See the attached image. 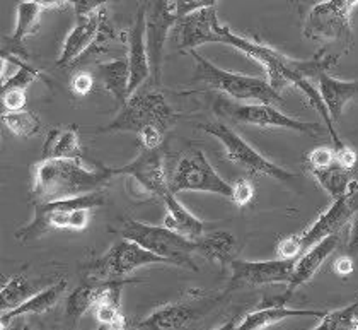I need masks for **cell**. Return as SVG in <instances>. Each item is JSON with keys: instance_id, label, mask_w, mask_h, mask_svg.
Wrapping results in <instances>:
<instances>
[{"instance_id": "41", "label": "cell", "mask_w": 358, "mask_h": 330, "mask_svg": "<svg viewBox=\"0 0 358 330\" xmlns=\"http://www.w3.org/2000/svg\"><path fill=\"white\" fill-rule=\"evenodd\" d=\"M92 76L87 72H80L77 76H73L72 83H70V88H72L73 95L77 96H87L92 89Z\"/></svg>"}, {"instance_id": "11", "label": "cell", "mask_w": 358, "mask_h": 330, "mask_svg": "<svg viewBox=\"0 0 358 330\" xmlns=\"http://www.w3.org/2000/svg\"><path fill=\"white\" fill-rule=\"evenodd\" d=\"M348 0H326L310 9L303 34L314 41L352 40Z\"/></svg>"}, {"instance_id": "28", "label": "cell", "mask_w": 358, "mask_h": 330, "mask_svg": "<svg viewBox=\"0 0 358 330\" xmlns=\"http://www.w3.org/2000/svg\"><path fill=\"white\" fill-rule=\"evenodd\" d=\"M236 238L227 231L213 233L210 236H201L198 240V254L205 255L210 260H217L222 266L234 260Z\"/></svg>"}, {"instance_id": "12", "label": "cell", "mask_w": 358, "mask_h": 330, "mask_svg": "<svg viewBox=\"0 0 358 330\" xmlns=\"http://www.w3.org/2000/svg\"><path fill=\"white\" fill-rule=\"evenodd\" d=\"M130 282H140L134 279H106V281H94L89 279L72 291L67 298L65 305V318L70 325L76 327L79 324L80 317L87 313L89 310H96L103 303H113L120 305L123 286Z\"/></svg>"}, {"instance_id": "13", "label": "cell", "mask_w": 358, "mask_h": 330, "mask_svg": "<svg viewBox=\"0 0 358 330\" xmlns=\"http://www.w3.org/2000/svg\"><path fill=\"white\" fill-rule=\"evenodd\" d=\"M295 260H268V262H249V260L234 259L231 262V281H229L225 293L243 289L249 286L264 284H289L292 273H294Z\"/></svg>"}, {"instance_id": "31", "label": "cell", "mask_w": 358, "mask_h": 330, "mask_svg": "<svg viewBox=\"0 0 358 330\" xmlns=\"http://www.w3.org/2000/svg\"><path fill=\"white\" fill-rule=\"evenodd\" d=\"M357 310L358 301L341 310L328 312L314 330H353V324L357 320Z\"/></svg>"}, {"instance_id": "17", "label": "cell", "mask_w": 358, "mask_h": 330, "mask_svg": "<svg viewBox=\"0 0 358 330\" xmlns=\"http://www.w3.org/2000/svg\"><path fill=\"white\" fill-rule=\"evenodd\" d=\"M104 21H106L104 11H99V13L89 15V18L85 19H79L76 28L70 31L67 38H65L62 55L57 62L58 67H70V65L76 64L91 46H94L97 38H99L101 34V28H103Z\"/></svg>"}, {"instance_id": "35", "label": "cell", "mask_w": 358, "mask_h": 330, "mask_svg": "<svg viewBox=\"0 0 358 330\" xmlns=\"http://www.w3.org/2000/svg\"><path fill=\"white\" fill-rule=\"evenodd\" d=\"M108 2H111V0H70L79 19H85L89 15L99 13Z\"/></svg>"}, {"instance_id": "27", "label": "cell", "mask_w": 358, "mask_h": 330, "mask_svg": "<svg viewBox=\"0 0 358 330\" xmlns=\"http://www.w3.org/2000/svg\"><path fill=\"white\" fill-rule=\"evenodd\" d=\"M309 172L313 173L314 178H316L317 184L333 197V200L345 197L346 193L350 192V188H352L353 180L352 174H350L352 170L345 168V166H341L338 161L326 166V168L309 170Z\"/></svg>"}, {"instance_id": "4", "label": "cell", "mask_w": 358, "mask_h": 330, "mask_svg": "<svg viewBox=\"0 0 358 330\" xmlns=\"http://www.w3.org/2000/svg\"><path fill=\"white\" fill-rule=\"evenodd\" d=\"M176 120V114L167 104V101L159 91H137L130 96L120 115L101 132H135L140 134L149 127L162 130L166 134Z\"/></svg>"}, {"instance_id": "36", "label": "cell", "mask_w": 358, "mask_h": 330, "mask_svg": "<svg viewBox=\"0 0 358 330\" xmlns=\"http://www.w3.org/2000/svg\"><path fill=\"white\" fill-rule=\"evenodd\" d=\"M3 111H19L26 108V91L22 89H10L2 92Z\"/></svg>"}, {"instance_id": "20", "label": "cell", "mask_w": 358, "mask_h": 330, "mask_svg": "<svg viewBox=\"0 0 358 330\" xmlns=\"http://www.w3.org/2000/svg\"><path fill=\"white\" fill-rule=\"evenodd\" d=\"M328 312L322 310H299L287 308L283 303H275V305L264 306V308L255 310V312L244 315L243 320L237 324V330H263L264 327L278 324L290 317H317L322 318Z\"/></svg>"}, {"instance_id": "39", "label": "cell", "mask_w": 358, "mask_h": 330, "mask_svg": "<svg viewBox=\"0 0 358 330\" xmlns=\"http://www.w3.org/2000/svg\"><path fill=\"white\" fill-rule=\"evenodd\" d=\"M138 139L143 149H159L164 141V132L155 129V127H149V129L140 132Z\"/></svg>"}, {"instance_id": "3", "label": "cell", "mask_w": 358, "mask_h": 330, "mask_svg": "<svg viewBox=\"0 0 358 330\" xmlns=\"http://www.w3.org/2000/svg\"><path fill=\"white\" fill-rule=\"evenodd\" d=\"M122 236L138 243L152 254L169 260L173 266L198 270L192 260V254L198 252V240L194 242L166 226H152L135 219L123 221Z\"/></svg>"}, {"instance_id": "38", "label": "cell", "mask_w": 358, "mask_h": 330, "mask_svg": "<svg viewBox=\"0 0 358 330\" xmlns=\"http://www.w3.org/2000/svg\"><path fill=\"white\" fill-rule=\"evenodd\" d=\"M234 185V195H232V202L239 205V207H244V205L251 204L252 199H255V187L252 184H249L248 180H237Z\"/></svg>"}, {"instance_id": "21", "label": "cell", "mask_w": 358, "mask_h": 330, "mask_svg": "<svg viewBox=\"0 0 358 330\" xmlns=\"http://www.w3.org/2000/svg\"><path fill=\"white\" fill-rule=\"evenodd\" d=\"M319 92L328 104L334 122L341 118L346 103L358 98V81H340L331 77L328 72L319 74Z\"/></svg>"}, {"instance_id": "1", "label": "cell", "mask_w": 358, "mask_h": 330, "mask_svg": "<svg viewBox=\"0 0 358 330\" xmlns=\"http://www.w3.org/2000/svg\"><path fill=\"white\" fill-rule=\"evenodd\" d=\"M115 177V168L89 170L80 159L46 158L34 168L33 197L36 204L103 192Z\"/></svg>"}, {"instance_id": "46", "label": "cell", "mask_w": 358, "mask_h": 330, "mask_svg": "<svg viewBox=\"0 0 358 330\" xmlns=\"http://www.w3.org/2000/svg\"><path fill=\"white\" fill-rule=\"evenodd\" d=\"M106 330H108V329H106Z\"/></svg>"}, {"instance_id": "15", "label": "cell", "mask_w": 358, "mask_h": 330, "mask_svg": "<svg viewBox=\"0 0 358 330\" xmlns=\"http://www.w3.org/2000/svg\"><path fill=\"white\" fill-rule=\"evenodd\" d=\"M128 67H130V96L149 79L152 64L147 46V19L145 11L138 9L135 25L128 33Z\"/></svg>"}, {"instance_id": "25", "label": "cell", "mask_w": 358, "mask_h": 330, "mask_svg": "<svg viewBox=\"0 0 358 330\" xmlns=\"http://www.w3.org/2000/svg\"><path fill=\"white\" fill-rule=\"evenodd\" d=\"M99 77L103 81L108 92L115 96L122 106L130 99V67H128V58H118V60L104 62L97 65Z\"/></svg>"}, {"instance_id": "26", "label": "cell", "mask_w": 358, "mask_h": 330, "mask_svg": "<svg viewBox=\"0 0 358 330\" xmlns=\"http://www.w3.org/2000/svg\"><path fill=\"white\" fill-rule=\"evenodd\" d=\"M45 158L58 159H83V149H80L79 135L73 127L60 130L55 129L48 134L45 147H43Z\"/></svg>"}, {"instance_id": "40", "label": "cell", "mask_w": 358, "mask_h": 330, "mask_svg": "<svg viewBox=\"0 0 358 330\" xmlns=\"http://www.w3.org/2000/svg\"><path fill=\"white\" fill-rule=\"evenodd\" d=\"M96 318L104 325V327H110L113 322L116 320L122 312H120V305H113V303H103L94 310Z\"/></svg>"}, {"instance_id": "14", "label": "cell", "mask_w": 358, "mask_h": 330, "mask_svg": "<svg viewBox=\"0 0 358 330\" xmlns=\"http://www.w3.org/2000/svg\"><path fill=\"white\" fill-rule=\"evenodd\" d=\"M115 174H128L147 193L157 197L159 200H164L166 197L173 193L159 149H142V153L134 161L122 166V168H115Z\"/></svg>"}, {"instance_id": "10", "label": "cell", "mask_w": 358, "mask_h": 330, "mask_svg": "<svg viewBox=\"0 0 358 330\" xmlns=\"http://www.w3.org/2000/svg\"><path fill=\"white\" fill-rule=\"evenodd\" d=\"M227 296V293L217 294V296H198L188 298L185 301L171 303L152 312L145 320L138 324V329L149 330H181L189 327L194 320L208 315L219 303Z\"/></svg>"}, {"instance_id": "29", "label": "cell", "mask_w": 358, "mask_h": 330, "mask_svg": "<svg viewBox=\"0 0 358 330\" xmlns=\"http://www.w3.org/2000/svg\"><path fill=\"white\" fill-rule=\"evenodd\" d=\"M33 294L36 293H34L33 286H31V282L24 274H15L13 277H9L2 284V289H0V308H2V313L17 308L19 305L29 300Z\"/></svg>"}, {"instance_id": "43", "label": "cell", "mask_w": 358, "mask_h": 330, "mask_svg": "<svg viewBox=\"0 0 358 330\" xmlns=\"http://www.w3.org/2000/svg\"><path fill=\"white\" fill-rule=\"evenodd\" d=\"M38 6L43 7V9H52V7H62L70 4V0H33Z\"/></svg>"}, {"instance_id": "22", "label": "cell", "mask_w": 358, "mask_h": 330, "mask_svg": "<svg viewBox=\"0 0 358 330\" xmlns=\"http://www.w3.org/2000/svg\"><path fill=\"white\" fill-rule=\"evenodd\" d=\"M65 287H67V281H58L57 284L46 287V289L40 291V293L33 294L29 300H26L22 305H19L17 308L9 310V312H3L2 318H0V325L7 327L9 322H13L14 318H22L26 315H41V313L48 312L53 306L60 301V298L64 296Z\"/></svg>"}, {"instance_id": "2", "label": "cell", "mask_w": 358, "mask_h": 330, "mask_svg": "<svg viewBox=\"0 0 358 330\" xmlns=\"http://www.w3.org/2000/svg\"><path fill=\"white\" fill-rule=\"evenodd\" d=\"M192 57L196 64L194 71V79L200 83L208 84L210 88L219 89L231 98L239 101H255V103H268V104H280L283 103L282 95L271 88L268 79H259V77L243 76V74H234L224 71L217 67L207 58L192 50Z\"/></svg>"}, {"instance_id": "44", "label": "cell", "mask_w": 358, "mask_h": 330, "mask_svg": "<svg viewBox=\"0 0 358 330\" xmlns=\"http://www.w3.org/2000/svg\"><path fill=\"white\" fill-rule=\"evenodd\" d=\"M2 330H31V327L26 322H22L21 318H14V324L9 325V329H2Z\"/></svg>"}, {"instance_id": "30", "label": "cell", "mask_w": 358, "mask_h": 330, "mask_svg": "<svg viewBox=\"0 0 358 330\" xmlns=\"http://www.w3.org/2000/svg\"><path fill=\"white\" fill-rule=\"evenodd\" d=\"M2 122L14 135L21 139H31L41 130V122L36 114L29 110L2 111Z\"/></svg>"}, {"instance_id": "7", "label": "cell", "mask_w": 358, "mask_h": 330, "mask_svg": "<svg viewBox=\"0 0 358 330\" xmlns=\"http://www.w3.org/2000/svg\"><path fill=\"white\" fill-rule=\"evenodd\" d=\"M171 192L176 195L179 192H210L227 197L232 200L234 185L220 177L213 170L201 149H188L185 156L179 159L176 170L169 180Z\"/></svg>"}, {"instance_id": "8", "label": "cell", "mask_w": 358, "mask_h": 330, "mask_svg": "<svg viewBox=\"0 0 358 330\" xmlns=\"http://www.w3.org/2000/svg\"><path fill=\"white\" fill-rule=\"evenodd\" d=\"M215 111L220 116L232 120V122L249 123V125L264 127V129H283L301 132V134L319 135L324 132L319 123L301 122L297 118L282 114L275 104L268 103H251V104H237L225 98H217Z\"/></svg>"}, {"instance_id": "45", "label": "cell", "mask_w": 358, "mask_h": 330, "mask_svg": "<svg viewBox=\"0 0 358 330\" xmlns=\"http://www.w3.org/2000/svg\"><path fill=\"white\" fill-rule=\"evenodd\" d=\"M215 330H237V320H236V318H232V320L225 322L224 325H220V327L215 329Z\"/></svg>"}, {"instance_id": "6", "label": "cell", "mask_w": 358, "mask_h": 330, "mask_svg": "<svg viewBox=\"0 0 358 330\" xmlns=\"http://www.w3.org/2000/svg\"><path fill=\"white\" fill-rule=\"evenodd\" d=\"M200 129L219 139L225 149V156L252 174H264V177L273 178L276 181H283V184H292L299 178L295 173L275 165L270 159L264 158L263 154H259L255 147L249 146L237 132L225 125V123H200Z\"/></svg>"}, {"instance_id": "33", "label": "cell", "mask_w": 358, "mask_h": 330, "mask_svg": "<svg viewBox=\"0 0 358 330\" xmlns=\"http://www.w3.org/2000/svg\"><path fill=\"white\" fill-rule=\"evenodd\" d=\"M336 161V151L331 149V147H317L313 153L307 156V165L309 170H319L326 168V166L333 165Z\"/></svg>"}, {"instance_id": "34", "label": "cell", "mask_w": 358, "mask_h": 330, "mask_svg": "<svg viewBox=\"0 0 358 330\" xmlns=\"http://www.w3.org/2000/svg\"><path fill=\"white\" fill-rule=\"evenodd\" d=\"M278 259L283 260H295L299 255L302 254V247L301 242H299V235H290L287 238H283L282 242L278 243Z\"/></svg>"}, {"instance_id": "24", "label": "cell", "mask_w": 358, "mask_h": 330, "mask_svg": "<svg viewBox=\"0 0 358 330\" xmlns=\"http://www.w3.org/2000/svg\"><path fill=\"white\" fill-rule=\"evenodd\" d=\"M162 202H164L166 205V228L179 233L181 236H186V238L194 240V242L201 238V235H203V221H200L196 216H193L192 212L176 199L174 193H171V195L166 197Z\"/></svg>"}, {"instance_id": "23", "label": "cell", "mask_w": 358, "mask_h": 330, "mask_svg": "<svg viewBox=\"0 0 358 330\" xmlns=\"http://www.w3.org/2000/svg\"><path fill=\"white\" fill-rule=\"evenodd\" d=\"M43 13V7L38 6L33 0H26L17 6V13H15V28L14 34L9 40V55L26 58L24 55V40L31 34L38 31L40 25V18Z\"/></svg>"}, {"instance_id": "5", "label": "cell", "mask_w": 358, "mask_h": 330, "mask_svg": "<svg viewBox=\"0 0 358 330\" xmlns=\"http://www.w3.org/2000/svg\"><path fill=\"white\" fill-rule=\"evenodd\" d=\"M103 192L87 193V195L72 197V199L45 202L34 205V216L29 224L15 231V238L22 243L41 238L50 230H70L72 212L77 209H96L104 204Z\"/></svg>"}, {"instance_id": "37", "label": "cell", "mask_w": 358, "mask_h": 330, "mask_svg": "<svg viewBox=\"0 0 358 330\" xmlns=\"http://www.w3.org/2000/svg\"><path fill=\"white\" fill-rule=\"evenodd\" d=\"M350 195L353 200V217H352V226H350V238L348 247L352 252H358V181H353L352 188H350Z\"/></svg>"}, {"instance_id": "16", "label": "cell", "mask_w": 358, "mask_h": 330, "mask_svg": "<svg viewBox=\"0 0 358 330\" xmlns=\"http://www.w3.org/2000/svg\"><path fill=\"white\" fill-rule=\"evenodd\" d=\"M353 200L350 192L346 193L341 199H336L333 202V205L324 212L313 226L307 231H303L299 235V242H301L302 252L309 250L314 245L322 242L324 238H328L331 235H336L341 231V228L345 226L348 221H352L353 217Z\"/></svg>"}, {"instance_id": "19", "label": "cell", "mask_w": 358, "mask_h": 330, "mask_svg": "<svg viewBox=\"0 0 358 330\" xmlns=\"http://www.w3.org/2000/svg\"><path fill=\"white\" fill-rule=\"evenodd\" d=\"M338 243H340V233L331 235L328 238L322 240V242L314 245L310 250H307L306 254L297 260V263L294 266V273H292L289 284H287V291L283 293V296L280 298V303L285 305L299 287L314 277V274L321 269L322 263H324L329 255L336 250Z\"/></svg>"}, {"instance_id": "32", "label": "cell", "mask_w": 358, "mask_h": 330, "mask_svg": "<svg viewBox=\"0 0 358 330\" xmlns=\"http://www.w3.org/2000/svg\"><path fill=\"white\" fill-rule=\"evenodd\" d=\"M217 2H219V0H166L167 9H169V13L173 14L178 21L185 19L186 15L196 13V11L215 7Z\"/></svg>"}, {"instance_id": "9", "label": "cell", "mask_w": 358, "mask_h": 330, "mask_svg": "<svg viewBox=\"0 0 358 330\" xmlns=\"http://www.w3.org/2000/svg\"><path fill=\"white\" fill-rule=\"evenodd\" d=\"M152 263H171L169 260L152 254L147 248L128 238H122L113 243L106 255L91 267L94 281H106V279H122L124 275L135 273L140 267L152 266Z\"/></svg>"}, {"instance_id": "42", "label": "cell", "mask_w": 358, "mask_h": 330, "mask_svg": "<svg viewBox=\"0 0 358 330\" xmlns=\"http://www.w3.org/2000/svg\"><path fill=\"white\" fill-rule=\"evenodd\" d=\"M334 270L338 275H350L353 273V262L350 257H340L334 262Z\"/></svg>"}, {"instance_id": "18", "label": "cell", "mask_w": 358, "mask_h": 330, "mask_svg": "<svg viewBox=\"0 0 358 330\" xmlns=\"http://www.w3.org/2000/svg\"><path fill=\"white\" fill-rule=\"evenodd\" d=\"M215 7L196 11L178 22V46L181 52H192L205 43H213L219 25Z\"/></svg>"}]
</instances>
